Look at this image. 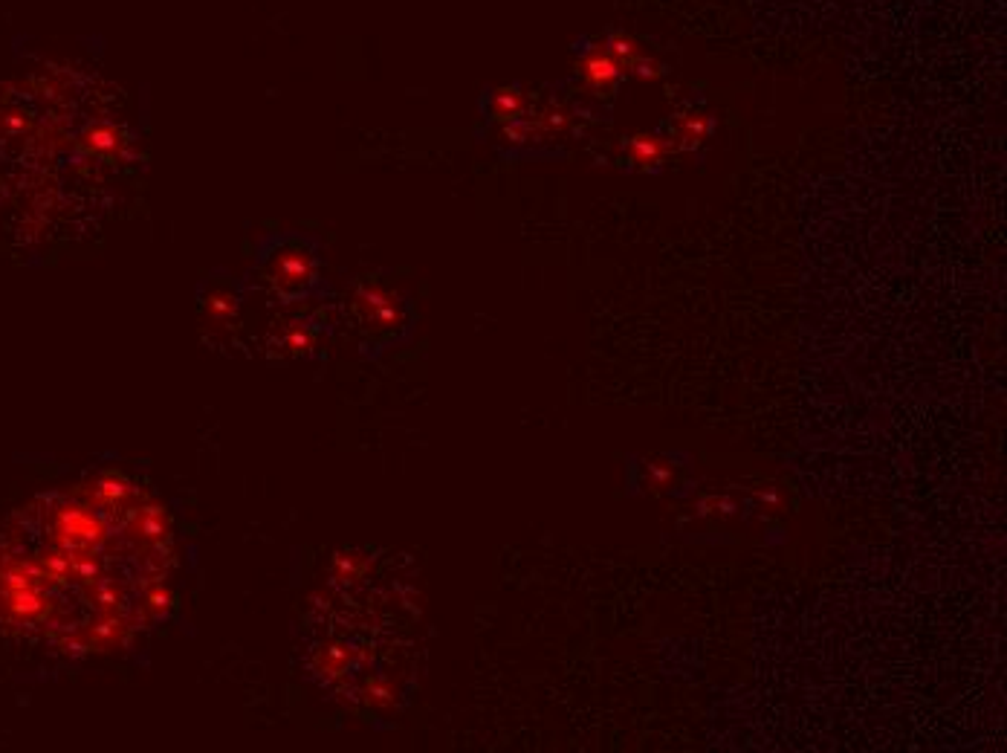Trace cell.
I'll return each instance as SVG.
<instances>
[{
    "mask_svg": "<svg viewBox=\"0 0 1007 753\" xmlns=\"http://www.w3.org/2000/svg\"><path fill=\"white\" fill-rule=\"evenodd\" d=\"M261 279L281 302H301L319 284V255L301 235H281L261 255Z\"/></svg>",
    "mask_w": 1007,
    "mask_h": 753,
    "instance_id": "1",
    "label": "cell"
},
{
    "mask_svg": "<svg viewBox=\"0 0 1007 753\" xmlns=\"http://www.w3.org/2000/svg\"><path fill=\"white\" fill-rule=\"evenodd\" d=\"M351 307H354L359 331H365V334H394L406 322L403 299L391 287H382L377 281L359 284L354 296H351Z\"/></svg>",
    "mask_w": 1007,
    "mask_h": 753,
    "instance_id": "2",
    "label": "cell"
},
{
    "mask_svg": "<svg viewBox=\"0 0 1007 753\" xmlns=\"http://www.w3.org/2000/svg\"><path fill=\"white\" fill-rule=\"evenodd\" d=\"M200 316L206 331H232L241 319V296L229 281H209L200 293Z\"/></svg>",
    "mask_w": 1007,
    "mask_h": 753,
    "instance_id": "3",
    "label": "cell"
},
{
    "mask_svg": "<svg viewBox=\"0 0 1007 753\" xmlns=\"http://www.w3.org/2000/svg\"><path fill=\"white\" fill-rule=\"evenodd\" d=\"M576 73L582 76L585 87L597 90V93H608L614 84L623 79V64L605 53L602 41H582V47L576 44Z\"/></svg>",
    "mask_w": 1007,
    "mask_h": 753,
    "instance_id": "4",
    "label": "cell"
},
{
    "mask_svg": "<svg viewBox=\"0 0 1007 753\" xmlns=\"http://www.w3.org/2000/svg\"><path fill=\"white\" fill-rule=\"evenodd\" d=\"M313 319H284L278 322L273 334V351H281L287 357H304L313 351L319 342V328H313Z\"/></svg>",
    "mask_w": 1007,
    "mask_h": 753,
    "instance_id": "5",
    "label": "cell"
},
{
    "mask_svg": "<svg viewBox=\"0 0 1007 753\" xmlns=\"http://www.w3.org/2000/svg\"><path fill=\"white\" fill-rule=\"evenodd\" d=\"M484 111L490 113V119L507 125L516 122L527 113V96L521 93V87H498L492 90L490 96L484 99Z\"/></svg>",
    "mask_w": 1007,
    "mask_h": 753,
    "instance_id": "6",
    "label": "cell"
},
{
    "mask_svg": "<svg viewBox=\"0 0 1007 753\" xmlns=\"http://www.w3.org/2000/svg\"><path fill=\"white\" fill-rule=\"evenodd\" d=\"M669 148H672V142H666L663 137H657V134H634L626 142L628 160L637 168H646V171L660 166L666 160Z\"/></svg>",
    "mask_w": 1007,
    "mask_h": 753,
    "instance_id": "7",
    "label": "cell"
},
{
    "mask_svg": "<svg viewBox=\"0 0 1007 753\" xmlns=\"http://www.w3.org/2000/svg\"><path fill=\"white\" fill-rule=\"evenodd\" d=\"M715 122L709 119L707 113H686L678 119V145L683 148H695L698 142H704L712 134Z\"/></svg>",
    "mask_w": 1007,
    "mask_h": 753,
    "instance_id": "8",
    "label": "cell"
},
{
    "mask_svg": "<svg viewBox=\"0 0 1007 753\" xmlns=\"http://www.w3.org/2000/svg\"><path fill=\"white\" fill-rule=\"evenodd\" d=\"M602 47H605L608 56L614 58V61H620L623 67H631L637 58L643 56L640 44H637L631 35H626V32H608V35L602 38Z\"/></svg>",
    "mask_w": 1007,
    "mask_h": 753,
    "instance_id": "9",
    "label": "cell"
},
{
    "mask_svg": "<svg viewBox=\"0 0 1007 753\" xmlns=\"http://www.w3.org/2000/svg\"><path fill=\"white\" fill-rule=\"evenodd\" d=\"M628 70H631L634 76L646 79V82H654V79H663V76H666V67H663L657 58H646V56L637 58Z\"/></svg>",
    "mask_w": 1007,
    "mask_h": 753,
    "instance_id": "10",
    "label": "cell"
}]
</instances>
